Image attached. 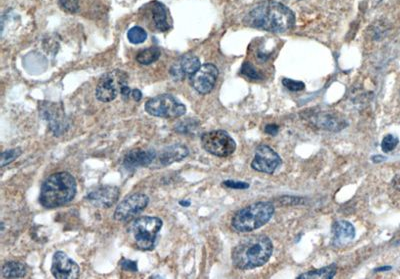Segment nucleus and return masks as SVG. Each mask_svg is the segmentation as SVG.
I'll return each mask as SVG.
<instances>
[{"mask_svg":"<svg viewBox=\"0 0 400 279\" xmlns=\"http://www.w3.org/2000/svg\"><path fill=\"white\" fill-rule=\"evenodd\" d=\"M244 23L256 29L283 33L292 29L295 15L284 4L267 0L253 7L245 16Z\"/></svg>","mask_w":400,"mask_h":279,"instance_id":"obj_1","label":"nucleus"},{"mask_svg":"<svg viewBox=\"0 0 400 279\" xmlns=\"http://www.w3.org/2000/svg\"><path fill=\"white\" fill-rule=\"evenodd\" d=\"M273 245L266 235H251L241 240L232 251V262L241 270L254 269L270 259Z\"/></svg>","mask_w":400,"mask_h":279,"instance_id":"obj_2","label":"nucleus"},{"mask_svg":"<svg viewBox=\"0 0 400 279\" xmlns=\"http://www.w3.org/2000/svg\"><path fill=\"white\" fill-rule=\"evenodd\" d=\"M75 178L68 172H57L43 182L39 201L46 208H55L69 203L76 194Z\"/></svg>","mask_w":400,"mask_h":279,"instance_id":"obj_3","label":"nucleus"},{"mask_svg":"<svg viewBox=\"0 0 400 279\" xmlns=\"http://www.w3.org/2000/svg\"><path fill=\"white\" fill-rule=\"evenodd\" d=\"M274 214L271 202H256L242 208L232 218V227L238 232H251L267 223Z\"/></svg>","mask_w":400,"mask_h":279,"instance_id":"obj_4","label":"nucleus"},{"mask_svg":"<svg viewBox=\"0 0 400 279\" xmlns=\"http://www.w3.org/2000/svg\"><path fill=\"white\" fill-rule=\"evenodd\" d=\"M162 220L158 217L143 216L135 219L129 227V232L136 246L141 250L154 249Z\"/></svg>","mask_w":400,"mask_h":279,"instance_id":"obj_5","label":"nucleus"},{"mask_svg":"<svg viewBox=\"0 0 400 279\" xmlns=\"http://www.w3.org/2000/svg\"><path fill=\"white\" fill-rule=\"evenodd\" d=\"M145 110L148 114L155 117L175 119L185 114L186 107L174 96L162 94L150 98L145 103Z\"/></svg>","mask_w":400,"mask_h":279,"instance_id":"obj_6","label":"nucleus"},{"mask_svg":"<svg viewBox=\"0 0 400 279\" xmlns=\"http://www.w3.org/2000/svg\"><path fill=\"white\" fill-rule=\"evenodd\" d=\"M201 144L208 153L218 157H227L236 149L234 139L224 130H213L203 133Z\"/></svg>","mask_w":400,"mask_h":279,"instance_id":"obj_7","label":"nucleus"},{"mask_svg":"<svg viewBox=\"0 0 400 279\" xmlns=\"http://www.w3.org/2000/svg\"><path fill=\"white\" fill-rule=\"evenodd\" d=\"M128 79L127 74L121 70H113L104 74L95 89V96L101 102H110L121 93L123 85Z\"/></svg>","mask_w":400,"mask_h":279,"instance_id":"obj_8","label":"nucleus"},{"mask_svg":"<svg viewBox=\"0 0 400 279\" xmlns=\"http://www.w3.org/2000/svg\"><path fill=\"white\" fill-rule=\"evenodd\" d=\"M148 202V196L143 193L131 194L118 204L114 212V219L120 222H127L134 219L147 207Z\"/></svg>","mask_w":400,"mask_h":279,"instance_id":"obj_9","label":"nucleus"},{"mask_svg":"<svg viewBox=\"0 0 400 279\" xmlns=\"http://www.w3.org/2000/svg\"><path fill=\"white\" fill-rule=\"evenodd\" d=\"M218 68L212 63H205L191 76L189 81L191 86L200 94H208L216 84Z\"/></svg>","mask_w":400,"mask_h":279,"instance_id":"obj_10","label":"nucleus"},{"mask_svg":"<svg viewBox=\"0 0 400 279\" xmlns=\"http://www.w3.org/2000/svg\"><path fill=\"white\" fill-rule=\"evenodd\" d=\"M280 156L269 146L260 145L256 149L255 156L251 162V167L258 172L272 174L281 164Z\"/></svg>","mask_w":400,"mask_h":279,"instance_id":"obj_11","label":"nucleus"},{"mask_svg":"<svg viewBox=\"0 0 400 279\" xmlns=\"http://www.w3.org/2000/svg\"><path fill=\"white\" fill-rule=\"evenodd\" d=\"M51 272L58 279H75L79 275L80 268L64 252L57 251L53 256Z\"/></svg>","mask_w":400,"mask_h":279,"instance_id":"obj_12","label":"nucleus"},{"mask_svg":"<svg viewBox=\"0 0 400 279\" xmlns=\"http://www.w3.org/2000/svg\"><path fill=\"white\" fill-rule=\"evenodd\" d=\"M119 188L112 185H104L94 188L86 195V199L96 207L108 208L116 203L119 198Z\"/></svg>","mask_w":400,"mask_h":279,"instance_id":"obj_13","label":"nucleus"},{"mask_svg":"<svg viewBox=\"0 0 400 279\" xmlns=\"http://www.w3.org/2000/svg\"><path fill=\"white\" fill-rule=\"evenodd\" d=\"M307 120L320 129L335 132L340 131L347 125L346 121L340 116V114L330 111H317L308 113Z\"/></svg>","mask_w":400,"mask_h":279,"instance_id":"obj_14","label":"nucleus"},{"mask_svg":"<svg viewBox=\"0 0 400 279\" xmlns=\"http://www.w3.org/2000/svg\"><path fill=\"white\" fill-rule=\"evenodd\" d=\"M200 66L201 63L197 56L186 54L171 67L170 73L175 79L181 80L185 76H191L192 74H194L200 68Z\"/></svg>","mask_w":400,"mask_h":279,"instance_id":"obj_15","label":"nucleus"},{"mask_svg":"<svg viewBox=\"0 0 400 279\" xmlns=\"http://www.w3.org/2000/svg\"><path fill=\"white\" fill-rule=\"evenodd\" d=\"M156 158V152L152 149H133L129 151L123 160V165L127 169H136L152 163Z\"/></svg>","mask_w":400,"mask_h":279,"instance_id":"obj_16","label":"nucleus"},{"mask_svg":"<svg viewBox=\"0 0 400 279\" xmlns=\"http://www.w3.org/2000/svg\"><path fill=\"white\" fill-rule=\"evenodd\" d=\"M355 236L353 225L345 220L337 221L332 226V241L335 246H343Z\"/></svg>","mask_w":400,"mask_h":279,"instance_id":"obj_17","label":"nucleus"},{"mask_svg":"<svg viewBox=\"0 0 400 279\" xmlns=\"http://www.w3.org/2000/svg\"><path fill=\"white\" fill-rule=\"evenodd\" d=\"M189 153L188 148L183 144H173L165 149L159 155V162L162 165H169L176 161H181Z\"/></svg>","mask_w":400,"mask_h":279,"instance_id":"obj_18","label":"nucleus"},{"mask_svg":"<svg viewBox=\"0 0 400 279\" xmlns=\"http://www.w3.org/2000/svg\"><path fill=\"white\" fill-rule=\"evenodd\" d=\"M151 14H152L153 23L157 30H159L161 32H165L167 30H169L170 25H169L168 19H167V11H166L165 6L162 3L158 2V1H154L151 6Z\"/></svg>","mask_w":400,"mask_h":279,"instance_id":"obj_19","label":"nucleus"},{"mask_svg":"<svg viewBox=\"0 0 400 279\" xmlns=\"http://www.w3.org/2000/svg\"><path fill=\"white\" fill-rule=\"evenodd\" d=\"M337 271L336 264H331L330 266H326L319 269H314L308 272H305L298 276L299 279H331L334 277Z\"/></svg>","mask_w":400,"mask_h":279,"instance_id":"obj_20","label":"nucleus"},{"mask_svg":"<svg viewBox=\"0 0 400 279\" xmlns=\"http://www.w3.org/2000/svg\"><path fill=\"white\" fill-rule=\"evenodd\" d=\"M26 266L21 262L9 261L2 266V276L5 278H20L25 276Z\"/></svg>","mask_w":400,"mask_h":279,"instance_id":"obj_21","label":"nucleus"},{"mask_svg":"<svg viewBox=\"0 0 400 279\" xmlns=\"http://www.w3.org/2000/svg\"><path fill=\"white\" fill-rule=\"evenodd\" d=\"M161 52L160 49L157 47H149L144 50H141L137 56L136 60L138 63L142 65H150L157 61L160 58Z\"/></svg>","mask_w":400,"mask_h":279,"instance_id":"obj_22","label":"nucleus"},{"mask_svg":"<svg viewBox=\"0 0 400 279\" xmlns=\"http://www.w3.org/2000/svg\"><path fill=\"white\" fill-rule=\"evenodd\" d=\"M127 39L132 44H140L147 39V32L140 26H133L127 32Z\"/></svg>","mask_w":400,"mask_h":279,"instance_id":"obj_23","label":"nucleus"},{"mask_svg":"<svg viewBox=\"0 0 400 279\" xmlns=\"http://www.w3.org/2000/svg\"><path fill=\"white\" fill-rule=\"evenodd\" d=\"M241 73L252 80H261L263 79V75L256 70V68L250 62H244L241 66Z\"/></svg>","mask_w":400,"mask_h":279,"instance_id":"obj_24","label":"nucleus"},{"mask_svg":"<svg viewBox=\"0 0 400 279\" xmlns=\"http://www.w3.org/2000/svg\"><path fill=\"white\" fill-rule=\"evenodd\" d=\"M398 138L392 134H387L384 136L381 142V149L383 152H390L394 150L398 144Z\"/></svg>","mask_w":400,"mask_h":279,"instance_id":"obj_25","label":"nucleus"},{"mask_svg":"<svg viewBox=\"0 0 400 279\" xmlns=\"http://www.w3.org/2000/svg\"><path fill=\"white\" fill-rule=\"evenodd\" d=\"M21 153H22V151L19 147L3 151L1 154V166L4 167L5 165L11 163L13 160L18 158L21 155Z\"/></svg>","mask_w":400,"mask_h":279,"instance_id":"obj_26","label":"nucleus"},{"mask_svg":"<svg viewBox=\"0 0 400 279\" xmlns=\"http://www.w3.org/2000/svg\"><path fill=\"white\" fill-rule=\"evenodd\" d=\"M60 7L70 13H75L79 9L78 0H59Z\"/></svg>","mask_w":400,"mask_h":279,"instance_id":"obj_27","label":"nucleus"},{"mask_svg":"<svg viewBox=\"0 0 400 279\" xmlns=\"http://www.w3.org/2000/svg\"><path fill=\"white\" fill-rule=\"evenodd\" d=\"M282 84L284 87H286L290 91H301L305 88V84L302 81H296V80L288 79V78H283Z\"/></svg>","mask_w":400,"mask_h":279,"instance_id":"obj_28","label":"nucleus"},{"mask_svg":"<svg viewBox=\"0 0 400 279\" xmlns=\"http://www.w3.org/2000/svg\"><path fill=\"white\" fill-rule=\"evenodd\" d=\"M224 186L228 188L232 189H247L249 188V184L247 182H242V181H233V180H226L223 183Z\"/></svg>","mask_w":400,"mask_h":279,"instance_id":"obj_29","label":"nucleus"},{"mask_svg":"<svg viewBox=\"0 0 400 279\" xmlns=\"http://www.w3.org/2000/svg\"><path fill=\"white\" fill-rule=\"evenodd\" d=\"M120 266L122 267V269L127 270V271H131V272H136L137 271V262L129 260V259H124L123 258L120 261Z\"/></svg>","mask_w":400,"mask_h":279,"instance_id":"obj_30","label":"nucleus"},{"mask_svg":"<svg viewBox=\"0 0 400 279\" xmlns=\"http://www.w3.org/2000/svg\"><path fill=\"white\" fill-rule=\"evenodd\" d=\"M278 129H279V127L276 124H267L265 126L264 131H265V133H267L271 136H275L278 133Z\"/></svg>","mask_w":400,"mask_h":279,"instance_id":"obj_31","label":"nucleus"},{"mask_svg":"<svg viewBox=\"0 0 400 279\" xmlns=\"http://www.w3.org/2000/svg\"><path fill=\"white\" fill-rule=\"evenodd\" d=\"M130 98L135 101H139L142 98V93L139 89H133L130 93Z\"/></svg>","mask_w":400,"mask_h":279,"instance_id":"obj_32","label":"nucleus"},{"mask_svg":"<svg viewBox=\"0 0 400 279\" xmlns=\"http://www.w3.org/2000/svg\"><path fill=\"white\" fill-rule=\"evenodd\" d=\"M391 184H392V186H393V187H394L396 190H399V191H400V172L397 173V174L393 177Z\"/></svg>","mask_w":400,"mask_h":279,"instance_id":"obj_33","label":"nucleus"},{"mask_svg":"<svg viewBox=\"0 0 400 279\" xmlns=\"http://www.w3.org/2000/svg\"><path fill=\"white\" fill-rule=\"evenodd\" d=\"M384 159H385V157H383V156H381V155H375V156L372 157V161H373V162H381V161H383Z\"/></svg>","mask_w":400,"mask_h":279,"instance_id":"obj_34","label":"nucleus"},{"mask_svg":"<svg viewBox=\"0 0 400 279\" xmlns=\"http://www.w3.org/2000/svg\"><path fill=\"white\" fill-rule=\"evenodd\" d=\"M390 269H391V267H390V266H384V267L377 268L375 271H387V270H390Z\"/></svg>","mask_w":400,"mask_h":279,"instance_id":"obj_35","label":"nucleus"},{"mask_svg":"<svg viewBox=\"0 0 400 279\" xmlns=\"http://www.w3.org/2000/svg\"><path fill=\"white\" fill-rule=\"evenodd\" d=\"M180 204L183 205V206H189V205H190V202H183V201H180Z\"/></svg>","mask_w":400,"mask_h":279,"instance_id":"obj_36","label":"nucleus"}]
</instances>
